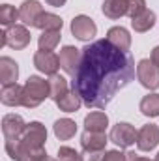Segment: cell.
I'll return each instance as SVG.
<instances>
[{"mask_svg": "<svg viewBox=\"0 0 159 161\" xmlns=\"http://www.w3.org/2000/svg\"><path fill=\"white\" fill-rule=\"evenodd\" d=\"M82 51L79 69L73 75V90L88 109H105L135 79V60L107 40H97Z\"/></svg>", "mask_w": 159, "mask_h": 161, "instance_id": "cell-1", "label": "cell"}, {"mask_svg": "<svg viewBox=\"0 0 159 161\" xmlns=\"http://www.w3.org/2000/svg\"><path fill=\"white\" fill-rule=\"evenodd\" d=\"M47 97H51V88H49V80L41 79L38 75H30L25 82V99H23V107L26 109H36L41 105Z\"/></svg>", "mask_w": 159, "mask_h": 161, "instance_id": "cell-2", "label": "cell"}, {"mask_svg": "<svg viewBox=\"0 0 159 161\" xmlns=\"http://www.w3.org/2000/svg\"><path fill=\"white\" fill-rule=\"evenodd\" d=\"M45 141H47V129L41 122H30L26 124L23 135H21V142L25 146V150H38L45 148Z\"/></svg>", "mask_w": 159, "mask_h": 161, "instance_id": "cell-3", "label": "cell"}, {"mask_svg": "<svg viewBox=\"0 0 159 161\" xmlns=\"http://www.w3.org/2000/svg\"><path fill=\"white\" fill-rule=\"evenodd\" d=\"M137 79L140 80V84L148 90H157L159 88V68L150 60V58H142L137 64Z\"/></svg>", "mask_w": 159, "mask_h": 161, "instance_id": "cell-4", "label": "cell"}, {"mask_svg": "<svg viewBox=\"0 0 159 161\" xmlns=\"http://www.w3.org/2000/svg\"><path fill=\"white\" fill-rule=\"evenodd\" d=\"M137 135H139V131L131 125V124H127V122H118L112 129H111V141L120 146V148H129V146H133L135 142H137Z\"/></svg>", "mask_w": 159, "mask_h": 161, "instance_id": "cell-5", "label": "cell"}, {"mask_svg": "<svg viewBox=\"0 0 159 161\" xmlns=\"http://www.w3.org/2000/svg\"><path fill=\"white\" fill-rule=\"evenodd\" d=\"M4 34H6V43H8L11 49H15V51H23V49H26V47L30 45V40H32L28 28L23 26V25L8 26V28L4 30Z\"/></svg>", "mask_w": 159, "mask_h": 161, "instance_id": "cell-6", "label": "cell"}, {"mask_svg": "<svg viewBox=\"0 0 159 161\" xmlns=\"http://www.w3.org/2000/svg\"><path fill=\"white\" fill-rule=\"evenodd\" d=\"M80 58H82V51L73 47V45H66L60 49V54H58V60H60V68L68 73V75H75L77 69H79Z\"/></svg>", "mask_w": 159, "mask_h": 161, "instance_id": "cell-7", "label": "cell"}, {"mask_svg": "<svg viewBox=\"0 0 159 161\" xmlns=\"http://www.w3.org/2000/svg\"><path fill=\"white\" fill-rule=\"evenodd\" d=\"M69 28H71V34L80 41H90L97 34V26H96V23L88 15H77L71 21Z\"/></svg>", "mask_w": 159, "mask_h": 161, "instance_id": "cell-8", "label": "cell"}, {"mask_svg": "<svg viewBox=\"0 0 159 161\" xmlns=\"http://www.w3.org/2000/svg\"><path fill=\"white\" fill-rule=\"evenodd\" d=\"M159 144V125L156 124H146L139 129L137 135V148L140 152H152Z\"/></svg>", "mask_w": 159, "mask_h": 161, "instance_id": "cell-9", "label": "cell"}, {"mask_svg": "<svg viewBox=\"0 0 159 161\" xmlns=\"http://www.w3.org/2000/svg\"><path fill=\"white\" fill-rule=\"evenodd\" d=\"M34 66L45 75H54L60 68V60L52 51H38L34 54Z\"/></svg>", "mask_w": 159, "mask_h": 161, "instance_id": "cell-10", "label": "cell"}, {"mask_svg": "<svg viewBox=\"0 0 159 161\" xmlns=\"http://www.w3.org/2000/svg\"><path fill=\"white\" fill-rule=\"evenodd\" d=\"M26 124L25 120L19 116V114H6L2 118V133H4V139H21L23 131H25Z\"/></svg>", "mask_w": 159, "mask_h": 161, "instance_id": "cell-11", "label": "cell"}, {"mask_svg": "<svg viewBox=\"0 0 159 161\" xmlns=\"http://www.w3.org/2000/svg\"><path fill=\"white\" fill-rule=\"evenodd\" d=\"M23 99H25V86L21 84H8V86H2V92H0V101L6 105V107H19L23 105Z\"/></svg>", "mask_w": 159, "mask_h": 161, "instance_id": "cell-12", "label": "cell"}, {"mask_svg": "<svg viewBox=\"0 0 159 161\" xmlns=\"http://www.w3.org/2000/svg\"><path fill=\"white\" fill-rule=\"evenodd\" d=\"M43 13V6L38 0H25L19 8V15L21 21L26 26H36V21L40 19V15Z\"/></svg>", "mask_w": 159, "mask_h": 161, "instance_id": "cell-13", "label": "cell"}, {"mask_svg": "<svg viewBox=\"0 0 159 161\" xmlns=\"http://www.w3.org/2000/svg\"><path fill=\"white\" fill-rule=\"evenodd\" d=\"M107 142H109V139H107L105 133H96V131H86V129H84V133H82V137H80V146H82V150H86V152L105 150Z\"/></svg>", "mask_w": 159, "mask_h": 161, "instance_id": "cell-14", "label": "cell"}, {"mask_svg": "<svg viewBox=\"0 0 159 161\" xmlns=\"http://www.w3.org/2000/svg\"><path fill=\"white\" fill-rule=\"evenodd\" d=\"M19 79V66L13 58L9 56H2L0 58V82L2 86L8 84H15Z\"/></svg>", "mask_w": 159, "mask_h": 161, "instance_id": "cell-15", "label": "cell"}, {"mask_svg": "<svg viewBox=\"0 0 159 161\" xmlns=\"http://www.w3.org/2000/svg\"><path fill=\"white\" fill-rule=\"evenodd\" d=\"M105 40L109 41L111 45H114L116 49H120V51H129V47H131V36H129V32L123 26H112V28H109Z\"/></svg>", "mask_w": 159, "mask_h": 161, "instance_id": "cell-16", "label": "cell"}, {"mask_svg": "<svg viewBox=\"0 0 159 161\" xmlns=\"http://www.w3.org/2000/svg\"><path fill=\"white\" fill-rule=\"evenodd\" d=\"M109 125V116L101 111H94L90 114H86L84 118V129L86 131H96V133H105Z\"/></svg>", "mask_w": 159, "mask_h": 161, "instance_id": "cell-17", "label": "cell"}, {"mask_svg": "<svg viewBox=\"0 0 159 161\" xmlns=\"http://www.w3.org/2000/svg\"><path fill=\"white\" fill-rule=\"evenodd\" d=\"M64 26V21L54 15V13H49V11H43L40 15V19L36 21V26L34 28H40L43 32H56V30H62Z\"/></svg>", "mask_w": 159, "mask_h": 161, "instance_id": "cell-18", "label": "cell"}, {"mask_svg": "<svg viewBox=\"0 0 159 161\" xmlns=\"http://www.w3.org/2000/svg\"><path fill=\"white\" fill-rule=\"evenodd\" d=\"M52 131H54L56 139H60V141H69V139L75 137V133H77V124L71 120V118H60V120L54 122Z\"/></svg>", "mask_w": 159, "mask_h": 161, "instance_id": "cell-19", "label": "cell"}, {"mask_svg": "<svg viewBox=\"0 0 159 161\" xmlns=\"http://www.w3.org/2000/svg\"><path fill=\"white\" fill-rule=\"evenodd\" d=\"M101 11L109 19H120L127 15V0H105L101 4Z\"/></svg>", "mask_w": 159, "mask_h": 161, "instance_id": "cell-20", "label": "cell"}, {"mask_svg": "<svg viewBox=\"0 0 159 161\" xmlns=\"http://www.w3.org/2000/svg\"><path fill=\"white\" fill-rule=\"evenodd\" d=\"M56 105H58V109L64 111V113H77L80 109V105H82V99H80V96L75 90H71V92H68L66 96H62V97L56 101Z\"/></svg>", "mask_w": 159, "mask_h": 161, "instance_id": "cell-21", "label": "cell"}, {"mask_svg": "<svg viewBox=\"0 0 159 161\" xmlns=\"http://www.w3.org/2000/svg\"><path fill=\"white\" fill-rule=\"evenodd\" d=\"M154 25H156V13H154V11H150V9H146V11H144V13H140L139 17L131 19V26H133V30H135V32H139V34L148 32Z\"/></svg>", "mask_w": 159, "mask_h": 161, "instance_id": "cell-22", "label": "cell"}, {"mask_svg": "<svg viewBox=\"0 0 159 161\" xmlns=\"http://www.w3.org/2000/svg\"><path fill=\"white\" fill-rule=\"evenodd\" d=\"M49 88H51V99H54V103H56L62 96H66V94L69 92L68 80L64 79L62 75H58V73H54V75L49 77Z\"/></svg>", "mask_w": 159, "mask_h": 161, "instance_id": "cell-23", "label": "cell"}, {"mask_svg": "<svg viewBox=\"0 0 159 161\" xmlns=\"http://www.w3.org/2000/svg\"><path fill=\"white\" fill-rule=\"evenodd\" d=\"M140 113L144 116H150V118H156L159 116V94H148L140 99V105H139Z\"/></svg>", "mask_w": 159, "mask_h": 161, "instance_id": "cell-24", "label": "cell"}, {"mask_svg": "<svg viewBox=\"0 0 159 161\" xmlns=\"http://www.w3.org/2000/svg\"><path fill=\"white\" fill-rule=\"evenodd\" d=\"M60 38H62L60 30H56V32H43L40 36V40H38L40 51H52L60 43Z\"/></svg>", "mask_w": 159, "mask_h": 161, "instance_id": "cell-25", "label": "cell"}, {"mask_svg": "<svg viewBox=\"0 0 159 161\" xmlns=\"http://www.w3.org/2000/svg\"><path fill=\"white\" fill-rule=\"evenodd\" d=\"M17 19H21L19 9H15L9 4H2V8H0V23L4 26H13Z\"/></svg>", "mask_w": 159, "mask_h": 161, "instance_id": "cell-26", "label": "cell"}, {"mask_svg": "<svg viewBox=\"0 0 159 161\" xmlns=\"http://www.w3.org/2000/svg\"><path fill=\"white\" fill-rule=\"evenodd\" d=\"M4 148H6L8 156H9L11 159H15V161L21 159V156H23V152H25V146H23L21 139H6Z\"/></svg>", "mask_w": 159, "mask_h": 161, "instance_id": "cell-27", "label": "cell"}, {"mask_svg": "<svg viewBox=\"0 0 159 161\" xmlns=\"http://www.w3.org/2000/svg\"><path fill=\"white\" fill-rule=\"evenodd\" d=\"M58 159L60 161H82V154H79L75 148L60 146L58 148Z\"/></svg>", "mask_w": 159, "mask_h": 161, "instance_id": "cell-28", "label": "cell"}, {"mask_svg": "<svg viewBox=\"0 0 159 161\" xmlns=\"http://www.w3.org/2000/svg\"><path fill=\"white\" fill-rule=\"evenodd\" d=\"M146 11V0H127V15L131 19Z\"/></svg>", "mask_w": 159, "mask_h": 161, "instance_id": "cell-29", "label": "cell"}, {"mask_svg": "<svg viewBox=\"0 0 159 161\" xmlns=\"http://www.w3.org/2000/svg\"><path fill=\"white\" fill-rule=\"evenodd\" d=\"M47 158L49 156H47L45 148H38V150H25L19 161H45Z\"/></svg>", "mask_w": 159, "mask_h": 161, "instance_id": "cell-30", "label": "cell"}, {"mask_svg": "<svg viewBox=\"0 0 159 161\" xmlns=\"http://www.w3.org/2000/svg\"><path fill=\"white\" fill-rule=\"evenodd\" d=\"M103 161H127V154H123L120 150H109V152H105Z\"/></svg>", "mask_w": 159, "mask_h": 161, "instance_id": "cell-31", "label": "cell"}, {"mask_svg": "<svg viewBox=\"0 0 159 161\" xmlns=\"http://www.w3.org/2000/svg\"><path fill=\"white\" fill-rule=\"evenodd\" d=\"M105 158V152L103 150H97V152H82V161H103Z\"/></svg>", "mask_w": 159, "mask_h": 161, "instance_id": "cell-32", "label": "cell"}, {"mask_svg": "<svg viewBox=\"0 0 159 161\" xmlns=\"http://www.w3.org/2000/svg\"><path fill=\"white\" fill-rule=\"evenodd\" d=\"M150 60H152V62L159 68V45H157V47H154V51L150 53Z\"/></svg>", "mask_w": 159, "mask_h": 161, "instance_id": "cell-33", "label": "cell"}, {"mask_svg": "<svg viewBox=\"0 0 159 161\" xmlns=\"http://www.w3.org/2000/svg\"><path fill=\"white\" fill-rule=\"evenodd\" d=\"M66 2H68V0H47V4L52 6V8H62Z\"/></svg>", "mask_w": 159, "mask_h": 161, "instance_id": "cell-34", "label": "cell"}, {"mask_svg": "<svg viewBox=\"0 0 159 161\" xmlns=\"http://www.w3.org/2000/svg\"><path fill=\"white\" fill-rule=\"evenodd\" d=\"M127 161H152V159H148V158H139V156H135V154H127Z\"/></svg>", "mask_w": 159, "mask_h": 161, "instance_id": "cell-35", "label": "cell"}, {"mask_svg": "<svg viewBox=\"0 0 159 161\" xmlns=\"http://www.w3.org/2000/svg\"><path fill=\"white\" fill-rule=\"evenodd\" d=\"M45 161H60V159H54V158H47Z\"/></svg>", "mask_w": 159, "mask_h": 161, "instance_id": "cell-36", "label": "cell"}, {"mask_svg": "<svg viewBox=\"0 0 159 161\" xmlns=\"http://www.w3.org/2000/svg\"><path fill=\"white\" fill-rule=\"evenodd\" d=\"M156 161H159V154H157V158H156Z\"/></svg>", "mask_w": 159, "mask_h": 161, "instance_id": "cell-37", "label": "cell"}]
</instances>
